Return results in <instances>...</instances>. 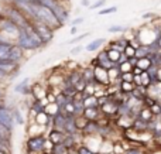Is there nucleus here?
Wrapping results in <instances>:
<instances>
[{"mask_svg":"<svg viewBox=\"0 0 161 154\" xmlns=\"http://www.w3.org/2000/svg\"><path fill=\"white\" fill-rule=\"evenodd\" d=\"M16 44H19L24 51H38L42 47H45L42 44V41L40 40V37L37 36L36 30L33 27V23L27 28L20 30L17 40H16Z\"/></svg>","mask_w":161,"mask_h":154,"instance_id":"nucleus-1","label":"nucleus"},{"mask_svg":"<svg viewBox=\"0 0 161 154\" xmlns=\"http://www.w3.org/2000/svg\"><path fill=\"white\" fill-rule=\"evenodd\" d=\"M30 3L33 6V11H34V21L44 23V24L50 25L53 30H59V28L64 27V24L57 19V16L53 13V10H50L48 7L40 4V3H34V2Z\"/></svg>","mask_w":161,"mask_h":154,"instance_id":"nucleus-2","label":"nucleus"},{"mask_svg":"<svg viewBox=\"0 0 161 154\" xmlns=\"http://www.w3.org/2000/svg\"><path fill=\"white\" fill-rule=\"evenodd\" d=\"M2 13L4 17H7V19H10L13 23H16L20 27V30H24V28H27L28 25L31 24L30 19H28L16 4H13V3H6L4 7H2Z\"/></svg>","mask_w":161,"mask_h":154,"instance_id":"nucleus-3","label":"nucleus"},{"mask_svg":"<svg viewBox=\"0 0 161 154\" xmlns=\"http://www.w3.org/2000/svg\"><path fill=\"white\" fill-rule=\"evenodd\" d=\"M47 136L45 133L36 136H28L25 141V153L27 154H42L47 151Z\"/></svg>","mask_w":161,"mask_h":154,"instance_id":"nucleus-4","label":"nucleus"},{"mask_svg":"<svg viewBox=\"0 0 161 154\" xmlns=\"http://www.w3.org/2000/svg\"><path fill=\"white\" fill-rule=\"evenodd\" d=\"M0 33H3L8 40L16 42L17 36H19V33H20V27L16 24V23L11 21L10 19L3 17V19L0 20Z\"/></svg>","mask_w":161,"mask_h":154,"instance_id":"nucleus-5","label":"nucleus"},{"mask_svg":"<svg viewBox=\"0 0 161 154\" xmlns=\"http://www.w3.org/2000/svg\"><path fill=\"white\" fill-rule=\"evenodd\" d=\"M33 27H34L37 36L40 37V40L42 41L44 45L50 44V42L54 40V33H55V30H53L50 25L44 24V23H40V21H34Z\"/></svg>","mask_w":161,"mask_h":154,"instance_id":"nucleus-6","label":"nucleus"},{"mask_svg":"<svg viewBox=\"0 0 161 154\" xmlns=\"http://www.w3.org/2000/svg\"><path fill=\"white\" fill-rule=\"evenodd\" d=\"M100 110H102V115L106 116L109 119H114L117 118V110H119V103L109 95V101L106 102L105 105L100 106Z\"/></svg>","mask_w":161,"mask_h":154,"instance_id":"nucleus-7","label":"nucleus"},{"mask_svg":"<svg viewBox=\"0 0 161 154\" xmlns=\"http://www.w3.org/2000/svg\"><path fill=\"white\" fill-rule=\"evenodd\" d=\"M91 65H92V67H102V68H105V69H110L112 67H114V64L110 61V59H109L106 50L100 51V52L91 61Z\"/></svg>","mask_w":161,"mask_h":154,"instance_id":"nucleus-8","label":"nucleus"},{"mask_svg":"<svg viewBox=\"0 0 161 154\" xmlns=\"http://www.w3.org/2000/svg\"><path fill=\"white\" fill-rule=\"evenodd\" d=\"M13 92L21 96H31V85H30V76L23 78L19 84L14 85Z\"/></svg>","mask_w":161,"mask_h":154,"instance_id":"nucleus-9","label":"nucleus"},{"mask_svg":"<svg viewBox=\"0 0 161 154\" xmlns=\"http://www.w3.org/2000/svg\"><path fill=\"white\" fill-rule=\"evenodd\" d=\"M24 54H25V51L23 50L19 44L14 42V44L11 45V48L8 50L7 59H10V61H13V62H17V64H21V61L24 59Z\"/></svg>","mask_w":161,"mask_h":154,"instance_id":"nucleus-10","label":"nucleus"},{"mask_svg":"<svg viewBox=\"0 0 161 154\" xmlns=\"http://www.w3.org/2000/svg\"><path fill=\"white\" fill-rule=\"evenodd\" d=\"M93 68H95V84L102 85V86L110 85L108 69H105V68H102V67H93Z\"/></svg>","mask_w":161,"mask_h":154,"instance_id":"nucleus-11","label":"nucleus"},{"mask_svg":"<svg viewBox=\"0 0 161 154\" xmlns=\"http://www.w3.org/2000/svg\"><path fill=\"white\" fill-rule=\"evenodd\" d=\"M82 137H88V136H99V123L97 120H88L82 130H80Z\"/></svg>","mask_w":161,"mask_h":154,"instance_id":"nucleus-12","label":"nucleus"},{"mask_svg":"<svg viewBox=\"0 0 161 154\" xmlns=\"http://www.w3.org/2000/svg\"><path fill=\"white\" fill-rule=\"evenodd\" d=\"M48 93V89H45L40 82H36V84L31 85V96L33 99H44Z\"/></svg>","mask_w":161,"mask_h":154,"instance_id":"nucleus-13","label":"nucleus"},{"mask_svg":"<svg viewBox=\"0 0 161 154\" xmlns=\"http://www.w3.org/2000/svg\"><path fill=\"white\" fill-rule=\"evenodd\" d=\"M83 116H85L88 120H99L103 115H102V110H100L99 106H93V107H85Z\"/></svg>","mask_w":161,"mask_h":154,"instance_id":"nucleus-14","label":"nucleus"},{"mask_svg":"<svg viewBox=\"0 0 161 154\" xmlns=\"http://www.w3.org/2000/svg\"><path fill=\"white\" fill-rule=\"evenodd\" d=\"M64 137H65V132H61V130H57V129H51L50 133H48V136H47V139L53 144L62 143V141H64Z\"/></svg>","mask_w":161,"mask_h":154,"instance_id":"nucleus-15","label":"nucleus"},{"mask_svg":"<svg viewBox=\"0 0 161 154\" xmlns=\"http://www.w3.org/2000/svg\"><path fill=\"white\" fill-rule=\"evenodd\" d=\"M65 120H67V116L62 115L61 112L57 113L55 116H53V129L65 132Z\"/></svg>","mask_w":161,"mask_h":154,"instance_id":"nucleus-16","label":"nucleus"},{"mask_svg":"<svg viewBox=\"0 0 161 154\" xmlns=\"http://www.w3.org/2000/svg\"><path fill=\"white\" fill-rule=\"evenodd\" d=\"M80 72H82V78L86 81V84H95V68L92 65L80 68Z\"/></svg>","mask_w":161,"mask_h":154,"instance_id":"nucleus-17","label":"nucleus"},{"mask_svg":"<svg viewBox=\"0 0 161 154\" xmlns=\"http://www.w3.org/2000/svg\"><path fill=\"white\" fill-rule=\"evenodd\" d=\"M105 42H106L105 38H95V40H92L89 44L85 45V50L88 51V52H95V51H99L100 48L103 47V44H105Z\"/></svg>","mask_w":161,"mask_h":154,"instance_id":"nucleus-18","label":"nucleus"},{"mask_svg":"<svg viewBox=\"0 0 161 154\" xmlns=\"http://www.w3.org/2000/svg\"><path fill=\"white\" fill-rule=\"evenodd\" d=\"M10 109H11V115H13V119H14V122H16V124H20V126L25 124V119H24V116L21 115L20 107L16 105V106H10Z\"/></svg>","mask_w":161,"mask_h":154,"instance_id":"nucleus-19","label":"nucleus"},{"mask_svg":"<svg viewBox=\"0 0 161 154\" xmlns=\"http://www.w3.org/2000/svg\"><path fill=\"white\" fill-rule=\"evenodd\" d=\"M14 42L10 41H0V59H7L8 55V50L11 48Z\"/></svg>","mask_w":161,"mask_h":154,"instance_id":"nucleus-20","label":"nucleus"},{"mask_svg":"<svg viewBox=\"0 0 161 154\" xmlns=\"http://www.w3.org/2000/svg\"><path fill=\"white\" fill-rule=\"evenodd\" d=\"M50 153L51 154H69V149L64 143H58V144H53Z\"/></svg>","mask_w":161,"mask_h":154,"instance_id":"nucleus-21","label":"nucleus"},{"mask_svg":"<svg viewBox=\"0 0 161 154\" xmlns=\"http://www.w3.org/2000/svg\"><path fill=\"white\" fill-rule=\"evenodd\" d=\"M151 54V50H150V45H146V44H142L139 48L136 50V57L137 58H146Z\"/></svg>","mask_w":161,"mask_h":154,"instance_id":"nucleus-22","label":"nucleus"},{"mask_svg":"<svg viewBox=\"0 0 161 154\" xmlns=\"http://www.w3.org/2000/svg\"><path fill=\"white\" fill-rule=\"evenodd\" d=\"M11 133H13V130H10L8 127H6L4 124L0 123V140L11 141Z\"/></svg>","mask_w":161,"mask_h":154,"instance_id":"nucleus-23","label":"nucleus"},{"mask_svg":"<svg viewBox=\"0 0 161 154\" xmlns=\"http://www.w3.org/2000/svg\"><path fill=\"white\" fill-rule=\"evenodd\" d=\"M139 118L140 119H143V120H146V122H151L156 116L153 115V112L150 110V107H147V106H143V109L140 110V115H139Z\"/></svg>","mask_w":161,"mask_h":154,"instance_id":"nucleus-24","label":"nucleus"},{"mask_svg":"<svg viewBox=\"0 0 161 154\" xmlns=\"http://www.w3.org/2000/svg\"><path fill=\"white\" fill-rule=\"evenodd\" d=\"M105 50H106V52H108L109 59H110L113 64H117V61H119L122 52H120V51H117V50H113V48H105Z\"/></svg>","mask_w":161,"mask_h":154,"instance_id":"nucleus-25","label":"nucleus"},{"mask_svg":"<svg viewBox=\"0 0 161 154\" xmlns=\"http://www.w3.org/2000/svg\"><path fill=\"white\" fill-rule=\"evenodd\" d=\"M148 58H150V61H151V65H154V67H161V51H154V52H151L150 55H148Z\"/></svg>","mask_w":161,"mask_h":154,"instance_id":"nucleus-26","label":"nucleus"},{"mask_svg":"<svg viewBox=\"0 0 161 154\" xmlns=\"http://www.w3.org/2000/svg\"><path fill=\"white\" fill-rule=\"evenodd\" d=\"M136 67H139L142 71H148L151 67V61L148 57H146V58H139V62H137Z\"/></svg>","mask_w":161,"mask_h":154,"instance_id":"nucleus-27","label":"nucleus"},{"mask_svg":"<svg viewBox=\"0 0 161 154\" xmlns=\"http://www.w3.org/2000/svg\"><path fill=\"white\" fill-rule=\"evenodd\" d=\"M120 91L125 93H131L133 92V89L136 88V85L133 84V82H125V81H120Z\"/></svg>","mask_w":161,"mask_h":154,"instance_id":"nucleus-28","label":"nucleus"},{"mask_svg":"<svg viewBox=\"0 0 161 154\" xmlns=\"http://www.w3.org/2000/svg\"><path fill=\"white\" fill-rule=\"evenodd\" d=\"M83 105L85 107H93V106H99L97 105V98L95 95H91V96H85L83 98Z\"/></svg>","mask_w":161,"mask_h":154,"instance_id":"nucleus-29","label":"nucleus"},{"mask_svg":"<svg viewBox=\"0 0 161 154\" xmlns=\"http://www.w3.org/2000/svg\"><path fill=\"white\" fill-rule=\"evenodd\" d=\"M45 113L53 118V116H55L57 113H59V106L57 103H48L47 106H45Z\"/></svg>","mask_w":161,"mask_h":154,"instance_id":"nucleus-30","label":"nucleus"},{"mask_svg":"<svg viewBox=\"0 0 161 154\" xmlns=\"http://www.w3.org/2000/svg\"><path fill=\"white\" fill-rule=\"evenodd\" d=\"M92 33H83V34H79V36H76V37H74V38H71L69 41H67V42H64V44H76V42H80L82 40H85L86 37H89Z\"/></svg>","mask_w":161,"mask_h":154,"instance_id":"nucleus-31","label":"nucleus"},{"mask_svg":"<svg viewBox=\"0 0 161 154\" xmlns=\"http://www.w3.org/2000/svg\"><path fill=\"white\" fill-rule=\"evenodd\" d=\"M76 151L79 154H97L96 151H93V150H91L88 146H85L83 143L78 144V147H76Z\"/></svg>","mask_w":161,"mask_h":154,"instance_id":"nucleus-32","label":"nucleus"},{"mask_svg":"<svg viewBox=\"0 0 161 154\" xmlns=\"http://www.w3.org/2000/svg\"><path fill=\"white\" fill-rule=\"evenodd\" d=\"M117 11V6H110V7H105V8H100L97 11L99 16H106V14H113Z\"/></svg>","mask_w":161,"mask_h":154,"instance_id":"nucleus-33","label":"nucleus"},{"mask_svg":"<svg viewBox=\"0 0 161 154\" xmlns=\"http://www.w3.org/2000/svg\"><path fill=\"white\" fill-rule=\"evenodd\" d=\"M0 151H4L7 154H10L11 153V141L0 140Z\"/></svg>","mask_w":161,"mask_h":154,"instance_id":"nucleus-34","label":"nucleus"},{"mask_svg":"<svg viewBox=\"0 0 161 154\" xmlns=\"http://www.w3.org/2000/svg\"><path fill=\"white\" fill-rule=\"evenodd\" d=\"M146 147H130L125 151V154H147L146 153Z\"/></svg>","mask_w":161,"mask_h":154,"instance_id":"nucleus-35","label":"nucleus"},{"mask_svg":"<svg viewBox=\"0 0 161 154\" xmlns=\"http://www.w3.org/2000/svg\"><path fill=\"white\" fill-rule=\"evenodd\" d=\"M133 68H134V67H131V64H130L129 61H126V62H123V64L119 65V69H120V72H122V74H125V72H131V71H133Z\"/></svg>","mask_w":161,"mask_h":154,"instance_id":"nucleus-36","label":"nucleus"},{"mask_svg":"<svg viewBox=\"0 0 161 154\" xmlns=\"http://www.w3.org/2000/svg\"><path fill=\"white\" fill-rule=\"evenodd\" d=\"M109 33H125V31H127V27H125V25H110V27L108 28Z\"/></svg>","mask_w":161,"mask_h":154,"instance_id":"nucleus-37","label":"nucleus"},{"mask_svg":"<svg viewBox=\"0 0 161 154\" xmlns=\"http://www.w3.org/2000/svg\"><path fill=\"white\" fill-rule=\"evenodd\" d=\"M123 52H125V55L127 57V58H130V57H134V55H136V48H134L133 45L129 44L127 47L125 48V51H123Z\"/></svg>","mask_w":161,"mask_h":154,"instance_id":"nucleus-38","label":"nucleus"},{"mask_svg":"<svg viewBox=\"0 0 161 154\" xmlns=\"http://www.w3.org/2000/svg\"><path fill=\"white\" fill-rule=\"evenodd\" d=\"M105 4H106V0H96L95 3H92V4L89 6V8H91V10H97V8H102Z\"/></svg>","mask_w":161,"mask_h":154,"instance_id":"nucleus-39","label":"nucleus"},{"mask_svg":"<svg viewBox=\"0 0 161 154\" xmlns=\"http://www.w3.org/2000/svg\"><path fill=\"white\" fill-rule=\"evenodd\" d=\"M150 110L153 112V115L156 116H161V103H158V102H156V103L153 105V106L150 107Z\"/></svg>","mask_w":161,"mask_h":154,"instance_id":"nucleus-40","label":"nucleus"},{"mask_svg":"<svg viewBox=\"0 0 161 154\" xmlns=\"http://www.w3.org/2000/svg\"><path fill=\"white\" fill-rule=\"evenodd\" d=\"M120 79H122V81H125V82H133L134 74L133 72H125V74H122V75H120Z\"/></svg>","mask_w":161,"mask_h":154,"instance_id":"nucleus-41","label":"nucleus"},{"mask_svg":"<svg viewBox=\"0 0 161 154\" xmlns=\"http://www.w3.org/2000/svg\"><path fill=\"white\" fill-rule=\"evenodd\" d=\"M83 23V17H76V19H74V20H71L68 24L71 25V27H78V25H80Z\"/></svg>","mask_w":161,"mask_h":154,"instance_id":"nucleus-42","label":"nucleus"},{"mask_svg":"<svg viewBox=\"0 0 161 154\" xmlns=\"http://www.w3.org/2000/svg\"><path fill=\"white\" fill-rule=\"evenodd\" d=\"M85 50V47L83 45H76V47H74L72 50H71V55H78V54H80V51Z\"/></svg>","mask_w":161,"mask_h":154,"instance_id":"nucleus-43","label":"nucleus"},{"mask_svg":"<svg viewBox=\"0 0 161 154\" xmlns=\"http://www.w3.org/2000/svg\"><path fill=\"white\" fill-rule=\"evenodd\" d=\"M7 101V92L3 86H0V102H4Z\"/></svg>","mask_w":161,"mask_h":154,"instance_id":"nucleus-44","label":"nucleus"},{"mask_svg":"<svg viewBox=\"0 0 161 154\" xmlns=\"http://www.w3.org/2000/svg\"><path fill=\"white\" fill-rule=\"evenodd\" d=\"M154 17H156V14H154L153 11H147V13L142 14V19H144V20H151V19H154Z\"/></svg>","mask_w":161,"mask_h":154,"instance_id":"nucleus-45","label":"nucleus"},{"mask_svg":"<svg viewBox=\"0 0 161 154\" xmlns=\"http://www.w3.org/2000/svg\"><path fill=\"white\" fill-rule=\"evenodd\" d=\"M127 61L131 64V67H136V65H137V62H139V58H137V57L134 55V57H130V58H129Z\"/></svg>","mask_w":161,"mask_h":154,"instance_id":"nucleus-46","label":"nucleus"},{"mask_svg":"<svg viewBox=\"0 0 161 154\" xmlns=\"http://www.w3.org/2000/svg\"><path fill=\"white\" fill-rule=\"evenodd\" d=\"M127 57L125 55V52H122V55H120V58H119V61H117V65H120V64H123V62H126L127 61Z\"/></svg>","mask_w":161,"mask_h":154,"instance_id":"nucleus-47","label":"nucleus"},{"mask_svg":"<svg viewBox=\"0 0 161 154\" xmlns=\"http://www.w3.org/2000/svg\"><path fill=\"white\" fill-rule=\"evenodd\" d=\"M131 72H133L134 75H142V74L144 72V71H142V69H140L139 67H134V68H133V71H131Z\"/></svg>","mask_w":161,"mask_h":154,"instance_id":"nucleus-48","label":"nucleus"},{"mask_svg":"<svg viewBox=\"0 0 161 154\" xmlns=\"http://www.w3.org/2000/svg\"><path fill=\"white\" fill-rule=\"evenodd\" d=\"M7 78H8V75H7V74H4L2 69H0V82H3V81H4V79H7Z\"/></svg>","mask_w":161,"mask_h":154,"instance_id":"nucleus-49","label":"nucleus"},{"mask_svg":"<svg viewBox=\"0 0 161 154\" xmlns=\"http://www.w3.org/2000/svg\"><path fill=\"white\" fill-rule=\"evenodd\" d=\"M80 4H82L83 7H89V6H91V0H80Z\"/></svg>","mask_w":161,"mask_h":154,"instance_id":"nucleus-50","label":"nucleus"},{"mask_svg":"<svg viewBox=\"0 0 161 154\" xmlns=\"http://www.w3.org/2000/svg\"><path fill=\"white\" fill-rule=\"evenodd\" d=\"M156 42H157V45H158V48H160V51H161V34H158V36H157Z\"/></svg>","mask_w":161,"mask_h":154,"instance_id":"nucleus-51","label":"nucleus"},{"mask_svg":"<svg viewBox=\"0 0 161 154\" xmlns=\"http://www.w3.org/2000/svg\"><path fill=\"white\" fill-rule=\"evenodd\" d=\"M71 34L76 36V34H78V27H71Z\"/></svg>","mask_w":161,"mask_h":154,"instance_id":"nucleus-52","label":"nucleus"},{"mask_svg":"<svg viewBox=\"0 0 161 154\" xmlns=\"http://www.w3.org/2000/svg\"><path fill=\"white\" fill-rule=\"evenodd\" d=\"M157 78H158V81L161 82V67L158 68V74H157Z\"/></svg>","mask_w":161,"mask_h":154,"instance_id":"nucleus-53","label":"nucleus"},{"mask_svg":"<svg viewBox=\"0 0 161 154\" xmlns=\"http://www.w3.org/2000/svg\"><path fill=\"white\" fill-rule=\"evenodd\" d=\"M3 17H4V16H3V13H2V10H0V20H2V19H3Z\"/></svg>","mask_w":161,"mask_h":154,"instance_id":"nucleus-54","label":"nucleus"},{"mask_svg":"<svg viewBox=\"0 0 161 154\" xmlns=\"http://www.w3.org/2000/svg\"><path fill=\"white\" fill-rule=\"evenodd\" d=\"M3 2H6V3H11L13 0H3Z\"/></svg>","mask_w":161,"mask_h":154,"instance_id":"nucleus-55","label":"nucleus"},{"mask_svg":"<svg viewBox=\"0 0 161 154\" xmlns=\"http://www.w3.org/2000/svg\"><path fill=\"white\" fill-rule=\"evenodd\" d=\"M103 154H114V151H112V153H103Z\"/></svg>","mask_w":161,"mask_h":154,"instance_id":"nucleus-56","label":"nucleus"},{"mask_svg":"<svg viewBox=\"0 0 161 154\" xmlns=\"http://www.w3.org/2000/svg\"><path fill=\"white\" fill-rule=\"evenodd\" d=\"M0 154H7V153H4V151H0Z\"/></svg>","mask_w":161,"mask_h":154,"instance_id":"nucleus-57","label":"nucleus"},{"mask_svg":"<svg viewBox=\"0 0 161 154\" xmlns=\"http://www.w3.org/2000/svg\"><path fill=\"white\" fill-rule=\"evenodd\" d=\"M42 154H51V153H42Z\"/></svg>","mask_w":161,"mask_h":154,"instance_id":"nucleus-58","label":"nucleus"},{"mask_svg":"<svg viewBox=\"0 0 161 154\" xmlns=\"http://www.w3.org/2000/svg\"><path fill=\"white\" fill-rule=\"evenodd\" d=\"M0 86H2V82H0Z\"/></svg>","mask_w":161,"mask_h":154,"instance_id":"nucleus-59","label":"nucleus"},{"mask_svg":"<svg viewBox=\"0 0 161 154\" xmlns=\"http://www.w3.org/2000/svg\"><path fill=\"white\" fill-rule=\"evenodd\" d=\"M0 10H2V7H0Z\"/></svg>","mask_w":161,"mask_h":154,"instance_id":"nucleus-60","label":"nucleus"}]
</instances>
